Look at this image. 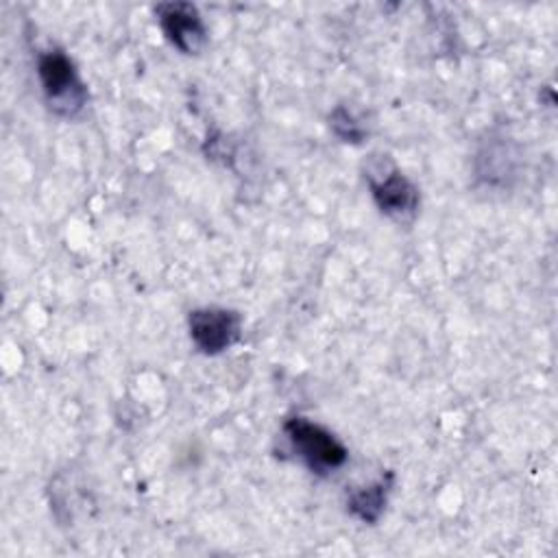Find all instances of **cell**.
<instances>
[{
	"mask_svg": "<svg viewBox=\"0 0 558 558\" xmlns=\"http://www.w3.org/2000/svg\"><path fill=\"white\" fill-rule=\"evenodd\" d=\"M37 74L48 107L63 118H74L87 102V87L81 81L72 59L57 48L37 57Z\"/></svg>",
	"mask_w": 558,
	"mask_h": 558,
	"instance_id": "6da1fadb",
	"label": "cell"
},
{
	"mask_svg": "<svg viewBox=\"0 0 558 558\" xmlns=\"http://www.w3.org/2000/svg\"><path fill=\"white\" fill-rule=\"evenodd\" d=\"M283 434L288 438V445L292 453L312 471L318 475L331 473L340 469L349 451L347 447L323 425L305 418V416H292L283 423Z\"/></svg>",
	"mask_w": 558,
	"mask_h": 558,
	"instance_id": "7a4b0ae2",
	"label": "cell"
},
{
	"mask_svg": "<svg viewBox=\"0 0 558 558\" xmlns=\"http://www.w3.org/2000/svg\"><path fill=\"white\" fill-rule=\"evenodd\" d=\"M187 329L201 353L218 355L240 340L242 316L227 307H201L190 312Z\"/></svg>",
	"mask_w": 558,
	"mask_h": 558,
	"instance_id": "3957f363",
	"label": "cell"
},
{
	"mask_svg": "<svg viewBox=\"0 0 558 558\" xmlns=\"http://www.w3.org/2000/svg\"><path fill=\"white\" fill-rule=\"evenodd\" d=\"M166 39L183 54H198L207 44V28L190 2H161L155 7Z\"/></svg>",
	"mask_w": 558,
	"mask_h": 558,
	"instance_id": "277c9868",
	"label": "cell"
},
{
	"mask_svg": "<svg viewBox=\"0 0 558 558\" xmlns=\"http://www.w3.org/2000/svg\"><path fill=\"white\" fill-rule=\"evenodd\" d=\"M371 194L375 205L388 218L397 222H408L418 209V187L399 170H388L379 179L368 177Z\"/></svg>",
	"mask_w": 558,
	"mask_h": 558,
	"instance_id": "5b68a950",
	"label": "cell"
},
{
	"mask_svg": "<svg viewBox=\"0 0 558 558\" xmlns=\"http://www.w3.org/2000/svg\"><path fill=\"white\" fill-rule=\"evenodd\" d=\"M392 484H395V473L386 471L379 480L371 482L368 486L351 490L349 499H347L349 512L364 523H375L386 508Z\"/></svg>",
	"mask_w": 558,
	"mask_h": 558,
	"instance_id": "8992f818",
	"label": "cell"
},
{
	"mask_svg": "<svg viewBox=\"0 0 558 558\" xmlns=\"http://www.w3.org/2000/svg\"><path fill=\"white\" fill-rule=\"evenodd\" d=\"M329 124H331L333 133H336L340 140H344V142L357 144V142H362V137H364V126H362V124L351 116V111L344 109V107H336V109L331 111Z\"/></svg>",
	"mask_w": 558,
	"mask_h": 558,
	"instance_id": "52a82bcc",
	"label": "cell"
}]
</instances>
